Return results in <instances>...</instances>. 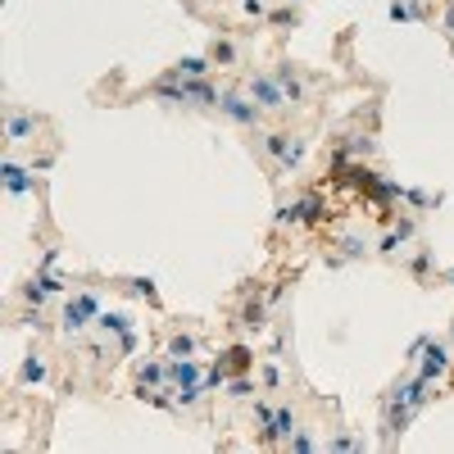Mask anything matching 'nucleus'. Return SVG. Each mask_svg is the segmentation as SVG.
I'll list each match as a JSON object with an SVG mask.
<instances>
[{
    "instance_id": "obj_32",
    "label": "nucleus",
    "mask_w": 454,
    "mask_h": 454,
    "mask_svg": "<svg viewBox=\"0 0 454 454\" xmlns=\"http://www.w3.org/2000/svg\"><path fill=\"white\" fill-rule=\"evenodd\" d=\"M450 332H454V323H450Z\"/></svg>"
},
{
    "instance_id": "obj_10",
    "label": "nucleus",
    "mask_w": 454,
    "mask_h": 454,
    "mask_svg": "<svg viewBox=\"0 0 454 454\" xmlns=\"http://www.w3.org/2000/svg\"><path fill=\"white\" fill-rule=\"evenodd\" d=\"M5 191H9V195H28V191H32L28 168H23V164H14V159L5 164Z\"/></svg>"
},
{
    "instance_id": "obj_1",
    "label": "nucleus",
    "mask_w": 454,
    "mask_h": 454,
    "mask_svg": "<svg viewBox=\"0 0 454 454\" xmlns=\"http://www.w3.org/2000/svg\"><path fill=\"white\" fill-rule=\"evenodd\" d=\"M332 218V210H327V200L318 191L309 195H300L296 205H287V210H277V223H304V227H318V223H327Z\"/></svg>"
},
{
    "instance_id": "obj_26",
    "label": "nucleus",
    "mask_w": 454,
    "mask_h": 454,
    "mask_svg": "<svg viewBox=\"0 0 454 454\" xmlns=\"http://www.w3.org/2000/svg\"><path fill=\"white\" fill-rule=\"evenodd\" d=\"M132 291H141L145 300H155V282L150 277H137V282H132Z\"/></svg>"
},
{
    "instance_id": "obj_20",
    "label": "nucleus",
    "mask_w": 454,
    "mask_h": 454,
    "mask_svg": "<svg viewBox=\"0 0 454 454\" xmlns=\"http://www.w3.org/2000/svg\"><path fill=\"white\" fill-rule=\"evenodd\" d=\"M46 296H51V291H46V287H41V277H36V282H28V287H23V300H28V304H32V309H36V304H41Z\"/></svg>"
},
{
    "instance_id": "obj_9",
    "label": "nucleus",
    "mask_w": 454,
    "mask_h": 454,
    "mask_svg": "<svg viewBox=\"0 0 454 454\" xmlns=\"http://www.w3.org/2000/svg\"><path fill=\"white\" fill-rule=\"evenodd\" d=\"M227 368V377H237V373H250V363H254V354H250V346H232V350H223V359H218Z\"/></svg>"
},
{
    "instance_id": "obj_11",
    "label": "nucleus",
    "mask_w": 454,
    "mask_h": 454,
    "mask_svg": "<svg viewBox=\"0 0 454 454\" xmlns=\"http://www.w3.org/2000/svg\"><path fill=\"white\" fill-rule=\"evenodd\" d=\"M195 350H200V341L187 336V332H177L173 341H168V359H195Z\"/></svg>"
},
{
    "instance_id": "obj_3",
    "label": "nucleus",
    "mask_w": 454,
    "mask_h": 454,
    "mask_svg": "<svg viewBox=\"0 0 454 454\" xmlns=\"http://www.w3.org/2000/svg\"><path fill=\"white\" fill-rule=\"evenodd\" d=\"M354 191H359L368 205H377V210H391V205H396L400 195H404L396 182H386V177H377V173H363V182H359Z\"/></svg>"
},
{
    "instance_id": "obj_4",
    "label": "nucleus",
    "mask_w": 454,
    "mask_h": 454,
    "mask_svg": "<svg viewBox=\"0 0 454 454\" xmlns=\"http://www.w3.org/2000/svg\"><path fill=\"white\" fill-rule=\"evenodd\" d=\"M91 318H100V300H96V296H73V300H64V332H82Z\"/></svg>"
},
{
    "instance_id": "obj_2",
    "label": "nucleus",
    "mask_w": 454,
    "mask_h": 454,
    "mask_svg": "<svg viewBox=\"0 0 454 454\" xmlns=\"http://www.w3.org/2000/svg\"><path fill=\"white\" fill-rule=\"evenodd\" d=\"M264 150L282 164V173H291V168H300L304 159V145L291 137V132H264Z\"/></svg>"
},
{
    "instance_id": "obj_15",
    "label": "nucleus",
    "mask_w": 454,
    "mask_h": 454,
    "mask_svg": "<svg viewBox=\"0 0 454 454\" xmlns=\"http://www.w3.org/2000/svg\"><path fill=\"white\" fill-rule=\"evenodd\" d=\"M264 314H268V309H264V304H259V300H250V304H241V323H245V327H264V323H268V318H264Z\"/></svg>"
},
{
    "instance_id": "obj_17",
    "label": "nucleus",
    "mask_w": 454,
    "mask_h": 454,
    "mask_svg": "<svg viewBox=\"0 0 454 454\" xmlns=\"http://www.w3.org/2000/svg\"><path fill=\"white\" fill-rule=\"evenodd\" d=\"M23 382H28V386H36V382H41V377H46V363L41 359H36V354H28V359H23Z\"/></svg>"
},
{
    "instance_id": "obj_19",
    "label": "nucleus",
    "mask_w": 454,
    "mask_h": 454,
    "mask_svg": "<svg viewBox=\"0 0 454 454\" xmlns=\"http://www.w3.org/2000/svg\"><path fill=\"white\" fill-rule=\"evenodd\" d=\"M32 132V118H23V114H9V141H23Z\"/></svg>"
},
{
    "instance_id": "obj_31",
    "label": "nucleus",
    "mask_w": 454,
    "mask_h": 454,
    "mask_svg": "<svg viewBox=\"0 0 454 454\" xmlns=\"http://www.w3.org/2000/svg\"><path fill=\"white\" fill-rule=\"evenodd\" d=\"M450 32H454V14H450Z\"/></svg>"
},
{
    "instance_id": "obj_16",
    "label": "nucleus",
    "mask_w": 454,
    "mask_h": 454,
    "mask_svg": "<svg viewBox=\"0 0 454 454\" xmlns=\"http://www.w3.org/2000/svg\"><path fill=\"white\" fill-rule=\"evenodd\" d=\"M100 327L114 332V336H123V332H132V318L128 314H100Z\"/></svg>"
},
{
    "instance_id": "obj_18",
    "label": "nucleus",
    "mask_w": 454,
    "mask_h": 454,
    "mask_svg": "<svg viewBox=\"0 0 454 454\" xmlns=\"http://www.w3.org/2000/svg\"><path fill=\"white\" fill-rule=\"evenodd\" d=\"M210 59H214V64H237V46H232V41H218L214 51H210Z\"/></svg>"
},
{
    "instance_id": "obj_25",
    "label": "nucleus",
    "mask_w": 454,
    "mask_h": 454,
    "mask_svg": "<svg viewBox=\"0 0 454 454\" xmlns=\"http://www.w3.org/2000/svg\"><path fill=\"white\" fill-rule=\"evenodd\" d=\"M391 19H396V23H409V19H413V5H400V0H396V5H391Z\"/></svg>"
},
{
    "instance_id": "obj_33",
    "label": "nucleus",
    "mask_w": 454,
    "mask_h": 454,
    "mask_svg": "<svg viewBox=\"0 0 454 454\" xmlns=\"http://www.w3.org/2000/svg\"><path fill=\"white\" fill-rule=\"evenodd\" d=\"M450 282H454V273H450Z\"/></svg>"
},
{
    "instance_id": "obj_22",
    "label": "nucleus",
    "mask_w": 454,
    "mask_h": 454,
    "mask_svg": "<svg viewBox=\"0 0 454 454\" xmlns=\"http://www.w3.org/2000/svg\"><path fill=\"white\" fill-rule=\"evenodd\" d=\"M268 23H273V28H291V23H296V9H273V14H264Z\"/></svg>"
},
{
    "instance_id": "obj_13",
    "label": "nucleus",
    "mask_w": 454,
    "mask_h": 454,
    "mask_svg": "<svg viewBox=\"0 0 454 454\" xmlns=\"http://www.w3.org/2000/svg\"><path fill=\"white\" fill-rule=\"evenodd\" d=\"M210 64H214V59H205V55H187V59H177V73H182V78H205Z\"/></svg>"
},
{
    "instance_id": "obj_5",
    "label": "nucleus",
    "mask_w": 454,
    "mask_h": 454,
    "mask_svg": "<svg viewBox=\"0 0 454 454\" xmlns=\"http://www.w3.org/2000/svg\"><path fill=\"white\" fill-rule=\"evenodd\" d=\"M291 432H296V413H291L287 404H282V409H273V413L264 418V432H259V440H264V445H277V440H287Z\"/></svg>"
},
{
    "instance_id": "obj_7",
    "label": "nucleus",
    "mask_w": 454,
    "mask_h": 454,
    "mask_svg": "<svg viewBox=\"0 0 454 454\" xmlns=\"http://www.w3.org/2000/svg\"><path fill=\"white\" fill-rule=\"evenodd\" d=\"M218 109H223L232 123H241V128H250V123L259 118V109H254L250 100H241V96H223V100H218Z\"/></svg>"
},
{
    "instance_id": "obj_24",
    "label": "nucleus",
    "mask_w": 454,
    "mask_h": 454,
    "mask_svg": "<svg viewBox=\"0 0 454 454\" xmlns=\"http://www.w3.org/2000/svg\"><path fill=\"white\" fill-rule=\"evenodd\" d=\"M137 346H141V341H137V327L118 336V354H137Z\"/></svg>"
},
{
    "instance_id": "obj_14",
    "label": "nucleus",
    "mask_w": 454,
    "mask_h": 454,
    "mask_svg": "<svg viewBox=\"0 0 454 454\" xmlns=\"http://www.w3.org/2000/svg\"><path fill=\"white\" fill-rule=\"evenodd\" d=\"M137 382H141V386L168 382V363H141V368H137Z\"/></svg>"
},
{
    "instance_id": "obj_8",
    "label": "nucleus",
    "mask_w": 454,
    "mask_h": 454,
    "mask_svg": "<svg viewBox=\"0 0 454 454\" xmlns=\"http://www.w3.org/2000/svg\"><path fill=\"white\" fill-rule=\"evenodd\" d=\"M450 368V359H445V346H436V341H427V354H423V368H418V377H440Z\"/></svg>"
},
{
    "instance_id": "obj_28",
    "label": "nucleus",
    "mask_w": 454,
    "mask_h": 454,
    "mask_svg": "<svg viewBox=\"0 0 454 454\" xmlns=\"http://www.w3.org/2000/svg\"><path fill=\"white\" fill-rule=\"evenodd\" d=\"M277 382H282V368H264V386H268V391H273Z\"/></svg>"
},
{
    "instance_id": "obj_23",
    "label": "nucleus",
    "mask_w": 454,
    "mask_h": 454,
    "mask_svg": "<svg viewBox=\"0 0 454 454\" xmlns=\"http://www.w3.org/2000/svg\"><path fill=\"white\" fill-rule=\"evenodd\" d=\"M291 450L309 454V450H314V436H309V432H300V427H296V432H291Z\"/></svg>"
},
{
    "instance_id": "obj_6",
    "label": "nucleus",
    "mask_w": 454,
    "mask_h": 454,
    "mask_svg": "<svg viewBox=\"0 0 454 454\" xmlns=\"http://www.w3.org/2000/svg\"><path fill=\"white\" fill-rule=\"evenodd\" d=\"M250 96H254V100H259L264 109L287 105V87H282L277 78H254V82H250Z\"/></svg>"
},
{
    "instance_id": "obj_27",
    "label": "nucleus",
    "mask_w": 454,
    "mask_h": 454,
    "mask_svg": "<svg viewBox=\"0 0 454 454\" xmlns=\"http://www.w3.org/2000/svg\"><path fill=\"white\" fill-rule=\"evenodd\" d=\"M413 273H418V277L432 273V254H418V259H413Z\"/></svg>"
},
{
    "instance_id": "obj_30",
    "label": "nucleus",
    "mask_w": 454,
    "mask_h": 454,
    "mask_svg": "<svg viewBox=\"0 0 454 454\" xmlns=\"http://www.w3.org/2000/svg\"><path fill=\"white\" fill-rule=\"evenodd\" d=\"M241 9L245 14H264V0H241Z\"/></svg>"
},
{
    "instance_id": "obj_21",
    "label": "nucleus",
    "mask_w": 454,
    "mask_h": 454,
    "mask_svg": "<svg viewBox=\"0 0 454 454\" xmlns=\"http://www.w3.org/2000/svg\"><path fill=\"white\" fill-rule=\"evenodd\" d=\"M41 287L51 291V296H59V291H64V277H59L55 268H41Z\"/></svg>"
},
{
    "instance_id": "obj_12",
    "label": "nucleus",
    "mask_w": 454,
    "mask_h": 454,
    "mask_svg": "<svg viewBox=\"0 0 454 454\" xmlns=\"http://www.w3.org/2000/svg\"><path fill=\"white\" fill-rule=\"evenodd\" d=\"M409 232H413V223H409V218H400V223L391 227V232H386L382 241H377V245H382V254H396V250H400V241L409 237Z\"/></svg>"
},
{
    "instance_id": "obj_29",
    "label": "nucleus",
    "mask_w": 454,
    "mask_h": 454,
    "mask_svg": "<svg viewBox=\"0 0 454 454\" xmlns=\"http://www.w3.org/2000/svg\"><path fill=\"white\" fill-rule=\"evenodd\" d=\"M332 450H359V440H350V436H336V440H332Z\"/></svg>"
}]
</instances>
